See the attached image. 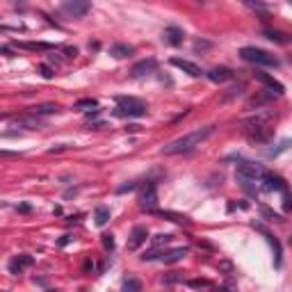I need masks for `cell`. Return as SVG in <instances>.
I'll use <instances>...</instances> for the list:
<instances>
[{"label": "cell", "mask_w": 292, "mask_h": 292, "mask_svg": "<svg viewBox=\"0 0 292 292\" xmlns=\"http://www.w3.org/2000/svg\"><path fill=\"white\" fill-rule=\"evenodd\" d=\"M215 132V125H203V128H197V130L187 132V135H183V137L173 139V142L165 144L162 146V155H180V153H190V151H194L197 146H201L206 139L210 137Z\"/></svg>", "instance_id": "obj_1"}, {"label": "cell", "mask_w": 292, "mask_h": 292, "mask_svg": "<svg viewBox=\"0 0 292 292\" xmlns=\"http://www.w3.org/2000/svg\"><path fill=\"white\" fill-rule=\"evenodd\" d=\"M240 57L249 64H256V66H279V60L269 50H262V48H256V46H247L240 50Z\"/></svg>", "instance_id": "obj_2"}, {"label": "cell", "mask_w": 292, "mask_h": 292, "mask_svg": "<svg viewBox=\"0 0 292 292\" xmlns=\"http://www.w3.org/2000/svg\"><path fill=\"white\" fill-rule=\"evenodd\" d=\"M146 112H149V108L139 98H132V96L117 98V114L119 117H146Z\"/></svg>", "instance_id": "obj_3"}, {"label": "cell", "mask_w": 292, "mask_h": 292, "mask_svg": "<svg viewBox=\"0 0 292 292\" xmlns=\"http://www.w3.org/2000/svg\"><path fill=\"white\" fill-rule=\"evenodd\" d=\"M247 137L253 139V142H269V137H272V128H269L267 124V117H253L251 121H247Z\"/></svg>", "instance_id": "obj_4"}, {"label": "cell", "mask_w": 292, "mask_h": 292, "mask_svg": "<svg viewBox=\"0 0 292 292\" xmlns=\"http://www.w3.org/2000/svg\"><path fill=\"white\" fill-rule=\"evenodd\" d=\"M262 173H265V169L260 167V165H256V162H240L238 165V171H235V176H238V180L245 187H249V183H260Z\"/></svg>", "instance_id": "obj_5"}, {"label": "cell", "mask_w": 292, "mask_h": 292, "mask_svg": "<svg viewBox=\"0 0 292 292\" xmlns=\"http://www.w3.org/2000/svg\"><path fill=\"white\" fill-rule=\"evenodd\" d=\"M139 208L144 210H153V206L158 203V190H155L153 183H146L142 187V192H139Z\"/></svg>", "instance_id": "obj_6"}, {"label": "cell", "mask_w": 292, "mask_h": 292, "mask_svg": "<svg viewBox=\"0 0 292 292\" xmlns=\"http://www.w3.org/2000/svg\"><path fill=\"white\" fill-rule=\"evenodd\" d=\"M155 69H158V62H155L153 57H149V60H139L137 64H132L130 76L132 78H144V76H151V73H155Z\"/></svg>", "instance_id": "obj_7"}, {"label": "cell", "mask_w": 292, "mask_h": 292, "mask_svg": "<svg viewBox=\"0 0 292 292\" xmlns=\"http://www.w3.org/2000/svg\"><path fill=\"white\" fill-rule=\"evenodd\" d=\"M146 240H149V228L146 226H135L132 228V233H130V238H128V251H137Z\"/></svg>", "instance_id": "obj_8"}, {"label": "cell", "mask_w": 292, "mask_h": 292, "mask_svg": "<svg viewBox=\"0 0 292 292\" xmlns=\"http://www.w3.org/2000/svg\"><path fill=\"white\" fill-rule=\"evenodd\" d=\"M260 183L265 185V190H269V192H272V190H279V192L288 190L286 180L281 178V176H276V173H272V171H265V173H262Z\"/></svg>", "instance_id": "obj_9"}, {"label": "cell", "mask_w": 292, "mask_h": 292, "mask_svg": "<svg viewBox=\"0 0 292 292\" xmlns=\"http://www.w3.org/2000/svg\"><path fill=\"white\" fill-rule=\"evenodd\" d=\"M171 64L176 66V69H180V71H185L187 76H192V78H201V76H203L201 66H197L194 62H190V60H180V57H173Z\"/></svg>", "instance_id": "obj_10"}, {"label": "cell", "mask_w": 292, "mask_h": 292, "mask_svg": "<svg viewBox=\"0 0 292 292\" xmlns=\"http://www.w3.org/2000/svg\"><path fill=\"white\" fill-rule=\"evenodd\" d=\"M162 39L167 43H171V46H180L185 39V32L178 25H169V28H165V32H162Z\"/></svg>", "instance_id": "obj_11"}, {"label": "cell", "mask_w": 292, "mask_h": 292, "mask_svg": "<svg viewBox=\"0 0 292 292\" xmlns=\"http://www.w3.org/2000/svg\"><path fill=\"white\" fill-rule=\"evenodd\" d=\"M256 78L265 84V87H267L269 91H272V94H276V96L283 94V84H281L279 80H274L272 76H267V73H262V71H256Z\"/></svg>", "instance_id": "obj_12"}, {"label": "cell", "mask_w": 292, "mask_h": 292, "mask_svg": "<svg viewBox=\"0 0 292 292\" xmlns=\"http://www.w3.org/2000/svg\"><path fill=\"white\" fill-rule=\"evenodd\" d=\"M203 76H208V80H212V83H226V80L233 78V71L226 69V66H215V69H210V71L203 73Z\"/></svg>", "instance_id": "obj_13"}, {"label": "cell", "mask_w": 292, "mask_h": 292, "mask_svg": "<svg viewBox=\"0 0 292 292\" xmlns=\"http://www.w3.org/2000/svg\"><path fill=\"white\" fill-rule=\"evenodd\" d=\"M185 256H187V249H185V247H176V249H171V251H165L160 256V260L165 262V265H173V262L183 260Z\"/></svg>", "instance_id": "obj_14"}, {"label": "cell", "mask_w": 292, "mask_h": 292, "mask_svg": "<svg viewBox=\"0 0 292 292\" xmlns=\"http://www.w3.org/2000/svg\"><path fill=\"white\" fill-rule=\"evenodd\" d=\"M64 12H69L73 18H80L89 12V2H64Z\"/></svg>", "instance_id": "obj_15"}, {"label": "cell", "mask_w": 292, "mask_h": 292, "mask_svg": "<svg viewBox=\"0 0 292 292\" xmlns=\"http://www.w3.org/2000/svg\"><path fill=\"white\" fill-rule=\"evenodd\" d=\"M32 262H35L32 256H16L12 262H9V272H12V274H21L25 267H30Z\"/></svg>", "instance_id": "obj_16"}, {"label": "cell", "mask_w": 292, "mask_h": 292, "mask_svg": "<svg viewBox=\"0 0 292 292\" xmlns=\"http://www.w3.org/2000/svg\"><path fill=\"white\" fill-rule=\"evenodd\" d=\"M14 128H28V130H35V128H42V119L30 114V117H18L14 121Z\"/></svg>", "instance_id": "obj_17"}, {"label": "cell", "mask_w": 292, "mask_h": 292, "mask_svg": "<svg viewBox=\"0 0 292 292\" xmlns=\"http://www.w3.org/2000/svg\"><path fill=\"white\" fill-rule=\"evenodd\" d=\"M158 217H162V219H169V221H176V224H190V217H185V215H178V212H171V210H158L155 212Z\"/></svg>", "instance_id": "obj_18"}, {"label": "cell", "mask_w": 292, "mask_h": 292, "mask_svg": "<svg viewBox=\"0 0 292 292\" xmlns=\"http://www.w3.org/2000/svg\"><path fill=\"white\" fill-rule=\"evenodd\" d=\"M132 50H135V48L128 46V43H114V46H110V55H114L117 60H121V57H128V55H132Z\"/></svg>", "instance_id": "obj_19"}, {"label": "cell", "mask_w": 292, "mask_h": 292, "mask_svg": "<svg viewBox=\"0 0 292 292\" xmlns=\"http://www.w3.org/2000/svg\"><path fill=\"white\" fill-rule=\"evenodd\" d=\"M110 219V208H105V206H98L94 212V221H96V226H105Z\"/></svg>", "instance_id": "obj_20"}, {"label": "cell", "mask_w": 292, "mask_h": 292, "mask_svg": "<svg viewBox=\"0 0 292 292\" xmlns=\"http://www.w3.org/2000/svg\"><path fill=\"white\" fill-rule=\"evenodd\" d=\"M57 105L55 103H43V105H37V108H32L30 110V114H35V117H42V114H53V112H57Z\"/></svg>", "instance_id": "obj_21"}, {"label": "cell", "mask_w": 292, "mask_h": 292, "mask_svg": "<svg viewBox=\"0 0 292 292\" xmlns=\"http://www.w3.org/2000/svg\"><path fill=\"white\" fill-rule=\"evenodd\" d=\"M121 292H142V281L139 279H128L121 286Z\"/></svg>", "instance_id": "obj_22"}, {"label": "cell", "mask_w": 292, "mask_h": 292, "mask_svg": "<svg viewBox=\"0 0 292 292\" xmlns=\"http://www.w3.org/2000/svg\"><path fill=\"white\" fill-rule=\"evenodd\" d=\"M171 242V235H167V233H160V235H155L153 238V247L155 249H160L162 245H169Z\"/></svg>", "instance_id": "obj_23"}, {"label": "cell", "mask_w": 292, "mask_h": 292, "mask_svg": "<svg viewBox=\"0 0 292 292\" xmlns=\"http://www.w3.org/2000/svg\"><path fill=\"white\" fill-rule=\"evenodd\" d=\"M98 103L94 101V98H84V101H78L76 103V110H83V108H96Z\"/></svg>", "instance_id": "obj_24"}, {"label": "cell", "mask_w": 292, "mask_h": 292, "mask_svg": "<svg viewBox=\"0 0 292 292\" xmlns=\"http://www.w3.org/2000/svg\"><path fill=\"white\" fill-rule=\"evenodd\" d=\"M21 48H30V50H46V48H50L48 43H18Z\"/></svg>", "instance_id": "obj_25"}, {"label": "cell", "mask_w": 292, "mask_h": 292, "mask_svg": "<svg viewBox=\"0 0 292 292\" xmlns=\"http://www.w3.org/2000/svg\"><path fill=\"white\" fill-rule=\"evenodd\" d=\"M103 247H105V249H110V251L114 249V238L110 235V233H105V235H103Z\"/></svg>", "instance_id": "obj_26"}, {"label": "cell", "mask_w": 292, "mask_h": 292, "mask_svg": "<svg viewBox=\"0 0 292 292\" xmlns=\"http://www.w3.org/2000/svg\"><path fill=\"white\" fill-rule=\"evenodd\" d=\"M162 281H165V283H178V281H183V276H180L178 272H171V274H169V276H165Z\"/></svg>", "instance_id": "obj_27"}, {"label": "cell", "mask_w": 292, "mask_h": 292, "mask_svg": "<svg viewBox=\"0 0 292 292\" xmlns=\"http://www.w3.org/2000/svg\"><path fill=\"white\" fill-rule=\"evenodd\" d=\"M265 37H267V39H272V42H274V39H276V42H286V37H283V35H281V32H265Z\"/></svg>", "instance_id": "obj_28"}, {"label": "cell", "mask_w": 292, "mask_h": 292, "mask_svg": "<svg viewBox=\"0 0 292 292\" xmlns=\"http://www.w3.org/2000/svg\"><path fill=\"white\" fill-rule=\"evenodd\" d=\"M160 256H162L160 251H158V249H153V251H149V253H144V256H142V260H155V258H160Z\"/></svg>", "instance_id": "obj_29"}, {"label": "cell", "mask_w": 292, "mask_h": 292, "mask_svg": "<svg viewBox=\"0 0 292 292\" xmlns=\"http://www.w3.org/2000/svg\"><path fill=\"white\" fill-rule=\"evenodd\" d=\"M190 286L192 288H210V283H208V281H203V279L201 281L197 279V281H190Z\"/></svg>", "instance_id": "obj_30"}, {"label": "cell", "mask_w": 292, "mask_h": 292, "mask_svg": "<svg viewBox=\"0 0 292 292\" xmlns=\"http://www.w3.org/2000/svg\"><path fill=\"white\" fill-rule=\"evenodd\" d=\"M262 215H265V217H269V219L281 221V217H279V215H274V212H272V210H267V208H262Z\"/></svg>", "instance_id": "obj_31"}, {"label": "cell", "mask_w": 292, "mask_h": 292, "mask_svg": "<svg viewBox=\"0 0 292 292\" xmlns=\"http://www.w3.org/2000/svg\"><path fill=\"white\" fill-rule=\"evenodd\" d=\"M42 73H43V78H53V71L48 66H42Z\"/></svg>", "instance_id": "obj_32"}, {"label": "cell", "mask_w": 292, "mask_h": 292, "mask_svg": "<svg viewBox=\"0 0 292 292\" xmlns=\"http://www.w3.org/2000/svg\"><path fill=\"white\" fill-rule=\"evenodd\" d=\"M212 292H226V290H224V288H215V290H212Z\"/></svg>", "instance_id": "obj_33"}, {"label": "cell", "mask_w": 292, "mask_h": 292, "mask_svg": "<svg viewBox=\"0 0 292 292\" xmlns=\"http://www.w3.org/2000/svg\"><path fill=\"white\" fill-rule=\"evenodd\" d=\"M50 292H57V290H50Z\"/></svg>", "instance_id": "obj_34"}]
</instances>
